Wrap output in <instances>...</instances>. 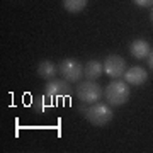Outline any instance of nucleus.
<instances>
[{
    "mask_svg": "<svg viewBox=\"0 0 153 153\" xmlns=\"http://www.w3.org/2000/svg\"><path fill=\"white\" fill-rule=\"evenodd\" d=\"M104 73L111 78H119L126 73V60L119 55H109L104 61Z\"/></svg>",
    "mask_w": 153,
    "mask_h": 153,
    "instance_id": "nucleus-6",
    "label": "nucleus"
},
{
    "mask_svg": "<svg viewBox=\"0 0 153 153\" xmlns=\"http://www.w3.org/2000/svg\"><path fill=\"white\" fill-rule=\"evenodd\" d=\"M53 105V102L49 100L46 95H43V97H38V99H34V102H33V109L36 111V112H43V111H48L49 107Z\"/></svg>",
    "mask_w": 153,
    "mask_h": 153,
    "instance_id": "nucleus-12",
    "label": "nucleus"
},
{
    "mask_svg": "<svg viewBox=\"0 0 153 153\" xmlns=\"http://www.w3.org/2000/svg\"><path fill=\"white\" fill-rule=\"evenodd\" d=\"M78 111H80V112H82V114H85V112H87V104L83 105V102L80 105H78Z\"/></svg>",
    "mask_w": 153,
    "mask_h": 153,
    "instance_id": "nucleus-15",
    "label": "nucleus"
},
{
    "mask_svg": "<svg viewBox=\"0 0 153 153\" xmlns=\"http://www.w3.org/2000/svg\"><path fill=\"white\" fill-rule=\"evenodd\" d=\"M124 80L129 85H143L148 80V71L141 66H131L124 73Z\"/></svg>",
    "mask_w": 153,
    "mask_h": 153,
    "instance_id": "nucleus-7",
    "label": "nucleus"
},
{
    "mask_svg": "<svg viewBox=\"0 0 153 153\" xmlns=\"http://www.w3.org/2000/svg\"><path fill=\"white\" fill-rule=\"evenodd\" d=\"M36 71H38V75L43 78V80H53V78H56V75L60 73L58 71V66L53 63V61L49 60H43L38 63V68H36Z\"/></svg>",
    "mask_w": 153,
    "mask_h": 153,
    "instance_id": "nucleus-8",
    "label": "nucleus"
},
{
    "mask_svg": "<svg viewBox=\"0 0 153 153\" xmlns=\"http://www.w3.org/2000/svg\"><path fill=\"white\" fill-rule=\"evenodd\" d=\"M148 66H150V68L153 70V51L150 53V55H148Z\"/></svg>",
    "mask_w": 153,
    "mask_h": 153,
    "instance_id": "nucleus-14",
    "label": "nucleus"
},
{
    "mask_svg": "<svg viewBox=\"0 0 153 153\" xmlns=\"http://www.w3.org/2000/svg\"><path fill=\"white\" fill-rule=\"evenodd\" d=\"M129 95H131V90H129V83L123 82V80H114L111 82L104 90V97L105 102L112 107H119V105L126 104L129 100Z\"/></svg>",
    "mask_w": 153,
    "mask_h": 153,
    "instance_id": "nucleus-1",
    "label": "nucleus"
},
{
    "mask_svg": "<svg viewBox=\"0 0 153 153\" xmlns=\"http://www.w3.org/2000/svg\"><path fill=\"white\" fill-rule=\"evenodd\" d=\"M102 73H104V63H100L99 60H90V61L85 63V66H83V76H85L87 80L95 82Z\"/></svg>",
    "mask_w": 153,
    "mask_h": 153,
    "instance_id": "nucleus-10",
    "label": "nucleus"
},
{
    "mask_svg": "<svg viewBox=\"0 0 153 153\" xmlns=\"http://www.w3.org/2000/svg\"><path fill=\"white\" fill-rule=\"evenodd\" d=\"M138 7H143V9H148V7H153V0H133Z\"/></svg>",
    "mask_w": 153,
    "mask_h": 153,
    "instance_id": "nucleus-13",
    "label": "nucleus"
},
{
    "mask_svg": "<svg viewBox=\"0 0 153 153\" xmlns=\"http://www.w3.org/2000/svg\"><path fill=\"white\" fill-rule=\"evenodd\" d=\"M129 53H131L134 58H138V60H145V58H148V55L152 53V48H150L148 41H145V39H134V41L129 44Z\"/></svg>",
    "mask_w": 153,
    "mask_h": 153,
    "instance_id": "nucleus-9",
    "label": "nucleus"
},
{
    "mask_svg": "<svg viewBox=\"0 0 153 153\" xmlns=\"http://www.w3.org/2000/svg\"><path fill=\"white\" fill-rule=\"evenodd\" d=\"M61 78H65L66 82H80L83 78V65L75 58H66L58 65Z\"/></svg>",
    "mask_w": 153,
    "mask_h": 153,
    "instance_id": "nucleus-5",
    "label": "nucleus"
},
{
    "mask_svg": "<svg viewBox=\"0 0 153 153\" xmlns=\"http://www.w3.org/2000/svg\"><path fill=\"white\" fill-rule=\"evenodd\" d=\"M85 117L90 124L94 126H105L107 123L112 121L114 117V111H112V105L104 104V102H95V104H90L87 107V112H85Z\"/></svg>",
    "mask_w": 153,
    "mask_h": 153,
    "instance_id": "nucleus-2",
    "label": "nucleus"
},
{
    "mask_svg": "<svg viewBox=\"0 0 153 153\" xmlns=\"http://www.w3.org/2000/svg\"><path fill=\"white\" fill-rule=\"evenodd\" d=\"M152 22H153V7H152Z\"/></svg>",
    "mask_w": 153,
    "mask_h": 153,
    "instance_id": "nucleus-16",
    "label": "nucleus"
},
{
    "mask_svg": "<svg viewBox=\"0 0 153 153\" xmlns=\"http://www.w3.org/2000/svg\"><path fill=\"white\" fill-rule=\"evenodd\" d=\"M88 0H63V7L70 14H80L87 7Z\"/></svg>",
    "mask_w": 153,
    "mask_h": 153,
    "instance_id": "nucleus-11",
    "label": "nucleus"
},
{
    "mask_svg": "<svg viewBox=\"0 0 153 153\" xmlns=\"http://www.w3.org/2000/svg\"><path fill=\"white\" fill-rule=\"evenodd\" d=\"M75 94L78 97V100L83 102V104H95V102H99L104 97V90L100 88L99 83L92 82V80H87V82L80 80L75 88Z\"/></svg>",
    "mask_w": 153,
    "mask_h": 153,
    "instance_id": "nucleus-4",
    "label": "nucleus"
},
{
    "mask_svg": "<svg viewBox=\"0 0 153 153\" xmlns=\"http://www.w3.org/2000/svg\"><path fill=\"white\" fill-rule=\"evenodd\" d=\"M71 94H73L71 85L65 78H53V80H48V83L44 85V95L53 104L60 102V100H66Z\"/></svg>",
    "mask_w": 153,
    "mask_h": 153,
    "instance_id": "nucleus-3",
    "label": "nucleus"
}]
</instances>
